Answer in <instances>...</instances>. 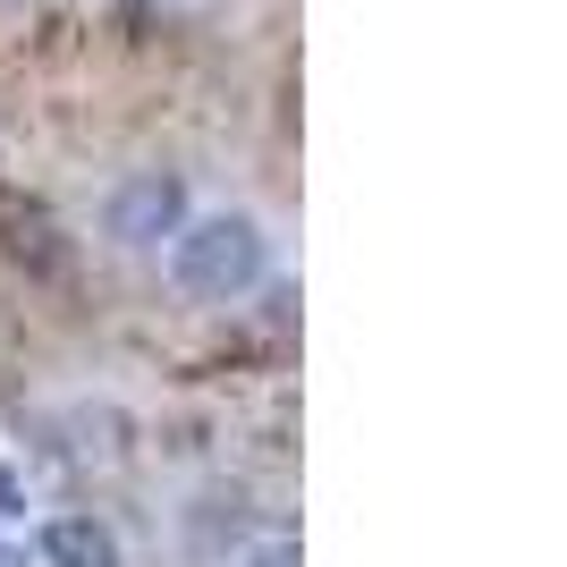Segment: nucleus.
Segmentation results:
<instances>
[{
    "mask_svg": "<svg viewBox=\"0 0 567 567\" xmlns=\"http://www.w3.org/2000/svg\"><path fill=\"white\" fill-rule=\"evenodd\" d=\"M178 288L187 297H246V288L262 280V229L246 213H220V220H195V229H178Z\"/></svg>",
    "mask_w": 567,
    "mask_h": 567,
    "instance_id": "obj_1",
    "label": "nucleus"
},
{
    "mask_svg": "<svg viewBox=\"0 0 567 567\" xmlns=\"http://www.w3.org/2000/svg\"><path fill=\"white\" fill-rule=\"evenodd\" d=\"M187 229V187L169 169H136L127 187L111 195V237L118 246H162V237Z\"/></svg>",
    "mask_w": 567,
    "mask_h": 567,
    "instance_id": "obj_2",
    "label": "nucleus"
},
{
    "mask_svg": "<svg viewBox=\"0 0 567 567\" xmlns=\"http://www.w3.org/2000/svg\"><path fill=\"white\" fill-rule=\"evenodd\" d=\"M43 559L51 567H118V534L102 517H51Z\"/></svg>",
    "mask_w": 567,
    "mask_h": 567,
    "instance_id": "obj_3",
    "label": "nucleus"
},
{
    "mask_svg": "<svg viewBox=\"0 0 567 567\" xmlns=\"http://www.w3.org/2000/svg\"><path fill=\"white\" fill-rule=\"evenodd\" d=\"M255 567H306V559H297V543H262Z\"/></svg>",
    "mask_w": 567,
    "mask_h": 567,
    "instance_id": "obj_4",
    "label": "nucleus"
},
{
    "mask_svg": "<svg viewBox=\"0 0 567 567\" xmlns=\"http://www.w3.org/2000/svg\"><path fill=\"white\" fill-rule=\"evenodd\" d=\"M0 508H25V492H18V474L0 466Z\"/></svg>",
    "mask_w": 567,
    "mask_h": 567,
    "instance_id": "obj_5",
    "label": "nucleus"
},
{
    "mask_svg": "<svg viewBox=\"0 0 567 567\" xmlns=\"http://www.w3.org/2000/svg\"><path fill=\"white\" fill-rule=\"evenodd\" d=\"M0 567H9V559H0Z\"/></svg>",
    "mask_w": 567,
    "mask_h": 567,
    "instance_id": "obj_6",
    "label": "nucleus"
}]
</instances>
